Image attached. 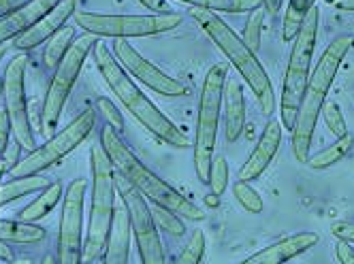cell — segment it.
Masks as SVG:
<instances>
[{"instance_id": "14", "label": "cell", "mask_w": 354, "mask_h": 264, "mask_svg": "<svg viewBox=\"0 0 354 264\" xmlns=\"http://www.w3.org/2000/svg\"><path fill=\"white\" fill-rule=\"evenodd\" d=\"M324 94L314 92L308 88L306 98H303L297 120L292 124L290 130V143H292V153L297 158V162L306 164L310 160V151H312V141H314V132H316V124L322 111L324 104Z\"/></svg>"}, {"instance_id": "35", "label": "cell", "mask_w": 354, "mask_h": 264, "mask_svg": "<svg viewBox=\"0 0 354 264\" xmlns=\"http://www.w3.org/2000/svg\"><path fill=\"white\" fill-rule=\"evenodd\" d=\"M9 143H11V124H9V117L3 109L0 111V162H3V155H5Z\"/></svg>"}, {"instance_id": "23", "label": "cell", "mask_w": 354, "mask_h": 264, "mask_svg": "<svg viewBox=\"0 0 354 264\" xmlns=\"http://www.w3.org/2000/svg\"><path fill=\"white\" fill-rule=\"evenodd\" d=\"M60 198H62V186H60V183H49V186L28 207H24L15 218L19 222L35 224V222L43 220L45 216L52 214V209L60 202Z\"/></svg>"}, {"instance_id": "7", "label": "cell", "mask_w": 354, "mask_h": 264, "mask_svg": "<svg viewBox=\"0 0 354 264\" xmlns=\"http://www.w3.org/2000/svg\"><path fill=\"white\" fill-rule=\"evenodd\" d=\"M75 23L92 37L131 39V37H154L175 30L182 23V15L173 11L162 13H90L77 11L73 15Z\"/></svg>"}, {"instance_id": "37", "label": "cell", "mask_w": 354, "mask_h": 264, "mask_svg": "<svg viewBox=\"0 0 354 264\" xmlns=\"http://www.w3.org/2000/svg\"><path fill=\"white\" fill-rule=\"evenodd\" d=\"M335 258L339 264H354V247H350V243L337 241L335 245Z\"/></svg>"}, {"instance_id": "19", "label": "cell", "mask_w": 354, "mask_h": 264, "mask_svg": "<svg viewBox=\"0 0 354 264\" xmlns=\"http://www.w3.org/2000/svg\"><path fill=\"white\" fill-rule=\"evenodd\" d=\"M60 0H30L24 7H19L17 11H13L11 15L0 19V45H5L11 39H17L19 35H24L26 30H30L32 26L52 11Z\"/></svg>"}, {"instance_id": "29", "label": "cell", "mask_w": 354, "mask_h": 264, "mask_svg": "<svg viewBox=\"0 0 354 264\" xmlns=\"http://www.w3.org/2000/svg\"><path fill=\"white\" fill-rule=\"evenodd\" d=\"M151 216H154L156 228H160L162 232H167L171 236H182L186 232V226L180 220V216L173 214V211H169V209H165V207L154 205V207H151Z\"/></svg>"}, {"instance_id": "12", "label": "cell", "mask_w": 354, "mask_h": 264, "mask_svg": "<svg viewBox=\"0 0 354 264\" xmlns=\"http://www.w3.org/2000/svg\"><path fill=\"white\" fill-rule=\"evenodd\" d=\"M88 192L86 179L68 183L62 200V218L58 228V264H84V202Z\"/></svg>"}, {"instance_id": "50", "label": "cell", "mask_w": 354, "mask_h": 264, "mask_svg": "<svg viewBox=\"0 0 354 264\" xmlns=\"http://www.w3.org/2000/svg\"><path fill=\"white\" fill-rule=\"evenodd\" d=\"M314 3H316V0H312V5H314Z\"/></svg>"}, {"instance_id": "8", "label": "cell", "mask_w": 354, "mask_h": 264, "mask_svg": "<svg viewBox=\"0 0 354 264\" xmlns=\"http://www.w3.org/2000/svg\"><path fill=\"white\" fill-rule=\"evenodd\" d=\"M98 37H92L88 32H84L82 37H77L73 41V45L68 47L66 56L62 58V62L56 66L52 82H49L45 100H43V111H41V135L52 137L58 130L64 104L71 96V90L77 82V77L82 73V66L86 62V58L90 56V51L96 47Z\"/></svg>"}, {"instance_id": "5", "label": "cell", "mask_w": 354, "mask_h": 264, "mask_svg": "<svg viewBox=\"0 0 354 264\" xmlns=\"http://www.w3.org/2000/svg\"><path fill=\"white\" fill-rule=\"evenodd\" d=\"M318 13L320 11L316 5L310 7L297 37L292 39V51L288 58L284 86H282V98H280V120H282V128L286 130H292L299 107L308 92L314 47L318 41Z\"/></svg>"}, {"instance_id": "13", "label": "cell", "mask_w": 354, "mask_h": 264, "mask_svg": "<svg viewBox=\"0 0 354 264\" xmlns=\"http://www.w3.org/2000/svg\"><path fill=\"white\" fill-rule=\"evenodd\" d=\"M113 56L126 73L133 75L137 82H143V86H147L149 90H154L167 98H180V96L188 94V88L182 82L169 77L158 66H154L149 60H145L133 45H129L126 39H115Z\"/></svg>"}, {"instance_id": "39", "label": "cell", "mask_w": 354, "mask_h": 264, "mask_svg": "<svg viewBox=\"0 0 354 264\" xmlns=\"http://www.w3.org/2000/svg\"><path fill=\"white\" fill-rule=\"evenodd\" d=\"M310 7H314V5H312V0H290V3H288V9H292L295 13H299V15H303V17L308 15Z\"/></svg>"}, {"instance_id": "32", "label": "cell", "mask_w": 354, "mask_h": 264, "mask_svg": "<svg viewBox=\"0 0 354 264\" xmlns=\"http://www.w3.org/2000/svg\"><path fill=\"white\" fill-rule=\"evenodd\" d=\"M320 115L324 117L326 128L333 132L335 139H342V137L348 135V124H346V120H344V115H342V111H339V107L335 102H324Z\"/></svg>"}, {"instance_id": "15", "label": "cell", "mask_w": 354, "mask_h": 264, "mask_svg": "<svg viewBox=\"0 0 354 264\" xmlns=\"http://www.w3.org/2000/svg\"><path fill=\"white\" fill-rule=\"evenodd\" d=\"M75 13H77V0H60V3L47 15H43L30 30L13 39L15 47L19 51H30V49L39 47L41 43H47L60 28H64L66 19L73 17Z\"/></svg>"}, {"instance_id": "17", "label": "cell", "mask_w": 354, "mask_h": 264, "mask_svg": "<svg viewBox=\"0 0 354 264\" xmlns=\"http://www.w3.org/2000/svg\"><path fill=\"white\" fill-rule=\"evenodd\" d=\"M352 47H354V37L352 35H342V37H337V39H333L331 43H328V47L320 56L314 73L310 75L308 88L326 96L328 90H331V86H333V82H335V77H337L339 64L344 62V58L348 56V51Z\"/></svg>"}, {"instance_id": "44", "label": "cell", "mask_w": 354, "mask_h": 264, "mask_svg": "<svg viewBox=\"0 0 354 264\" xmlns=\"http://www.w3.org/2000/svg\"><path fill=\"white\" fill-rule=\"evenodd\" d=\"M41 264H58V258H56V256H52V254H47V256L41 260Z\"/></svg>"}, {"instance_id": "25", "label": "cell", "mask_w": 354, "mask_h": 264, "mask_svg": "<svg viewBox=\"0 0 354 264\" xmlns=\"http://www.w3.org/2000/svg\"><path fill=\"white\" fill-rule=\"evenodd\" d=\"M352 145H354V139H352V135L348 132L346 137L337 139L333 145L324 147V149H322V151H318L316 155H310V160H308L306 164H308L310 169H314V171L331 169V167H335L337 162H342L344 158L350 153Z\"/></svg>"}, {"instance_id": "41", "label": "cell", "mask_w": 354, "mask_h": 264, "mask_svg": "<svg viewBox=\"0 0 354 264\" xmlns=\"http://www.w3.org/2000/svg\"><path fill=\"white\" fill-rule=\"evenodd\" d=\"M282 5H284V0H263V7L267 13H280Z\"/></svg>"}, {"instance_id": "10", "label": "cell", "mask_w": 354, "mask_h": 264, "mask_svg": "<svg viewBox=\"0 0 354 264\" xmlns=\"http://www.w3.org/2000/svg\"><path fill=\"white\" fill-rule=\"evenodd\" d=\"M115 190L126 211H129L131 232L139 249L141 264H167L165 245L160 241V234L154 216H151V207L147 205V198L120 173H115Z\"/></svg>"}, {"instance_id": "42", "label": "cell", "mask_w": 354, "mask_h": 264, "mask_svg": "<svg viewBox=\"0 0 354 264\" xmlns=\"http://www.w3.org/2000/svg\"><path fill=\"white\" fill-rule=\"evenodd\" d=\"M335 7L339 11H354V0H337Z\"/></svg>"}, {"instance_id": "6", "label": "cell", "mask_w": 354, "mask_h": 264, "mask_svg": "<svg viewBox=\"0 0 354 264\" xmlns=\"http://www.w3.org/2000/svg\"><path fill=\"white\" fill-rule=\"evenodd\" d=\"M226 84V66L214 64L207 75L203 88H201V102L196 115V132H194V171L201 183L209 186V173L216 151L218 124L222 113V94Z\"/></svg>"}, {"instance_id": "2", "label": "cell", "mask_w": 354, "mask_h": 264, "mask_svg": "<svg viewBox=\"0 0 354 264\" xmlns=\"http://www.w3.org/2000/svg\"><path fill=\"white\" fill-rule=\"evenodd\" d=\"M98 143L103 145V149L107 151L115 173H120L126 181L133 183V186L151 205L165 207V209L173 211V214H177L180 218H188V220H194V222H203L205 220V211L201 207H196L194 202H190L184 194H180L173 186H169V183L165 179H160L154 171H149L133 153V149L122 141L120 132L113 130L109 124L100 130Z\"/></svg>"}, {"instance_id": "18", "label": "cell", "mask_w": 354, "mask_h": 264, "mask_svg": "<svg viewBox=\"0 0 354 264\" xmlns=\"http://www.w3.org/2000/svg\"><path fill=\"white\" fill-rule=\"evenodd\" d=\"M320 236L316 232H299V234H290L286 239L275 241L267 247H263L261 252L252 254L250 258H245L239 264H286L292 258L310 252L314 245H318Z\"/></svg>"}, {"instance_id": "28", "label": "cell", "mask_w": 354, "mask_h": 264, "mask_svg": "<svg viewBox=\"0 0 354 264\" xmlns=\"http://www.w3.org/2000/svg\"><path fill=\"white\" fill-rule=\"evenodd\" d=\"M263 23H265V7L250 11V15H248V19H245V28H243L241 41H243L252 51H254V54H257V49L261 47Z\"/></svg>"}, {"instance_id": "26", "label": "cell", "mask_w": 354, "mask_h": 264, "mask_svg": "<svg viewBox=\"0 0 354 264\" xmlns=\"http://www.w3.org/2000/svg\"><path fill=\"white\" fill-rule=\"evenodd\" d=\"M75 39H77V37H75V28H71V26H64V28H60L52 39H49L47 47L43 51L45 68L56 70V66L62 62V58L66 56V51H68V47L73 45Z\"/></svg>"}, {"instance_id": "49", "label": "cell", "mask_w": 354, "mask_h": 264, "mask_svg": "<svg viewBox=\"0 0 354 264\" xmlns=\"http://www.w3.org/2000/svg\"><path fill=\"white\" fill-rule=\"evenodd\" d=\"M3 175H5V173H3V171H0V183H3Z\"/></svg>"}, {"instance_id": "48", "label": "cell", "mask_w": 354, "mask_h": 264, "mask_svg": "<svg viewBox=\"0 0 354 264\" xmlns=\"http://www.w3.org/2000/svg\"><path fill=\"white\" fill-rule=\"evenodd\" d=\"M324 3H326V5H335V3H337V0H324Z\"/></svg>"}, {"instance_id": "1", "label": "cell", "mask_w": 354, "mask_h": 264, "mask_svg": "<svg viewBox=\"0 0 354 264\" xmlns=\"http://www.w3.org/2000/svg\"><path fill=\"white\" fill-rule=\"evenodd\" d=\"M94 60H96L100 75L105 79V84L109 86V90L115 94V98H120L124 109L129 111L147 132H151L158 141H162L171 147H177V149H186L192 145V141L184 135V132L143 94V90L133 82V77L115 60L113 51H109V47L103 45L100 41L94 47Z\"/></svg>"}, {"instance_id": "31", "label": "cell", "mask_w": 354, "mask_h": 264, "mask_svg": "<svg viewBox=\"0 0 354 264\" xmlns=\"http://www.w3.org/2000/svg\"><path fill=\"white\" fill-rule=\"evenodd\" d=\"M203 254H205V234L196 230L192 236L188 245L182 249V254L175 258L173 264H201V260H203Z\"/></svg>"}, {"instance_id": "11", "label": "cell", "mask_w": 354, "mask_h": 264, "mask_svg": "<svg viewBox=\"0 0 354 264\" xmlns=\"http://www.w3.org/2000/svg\"><path fill=\"white\" fill-rule=\"evenodd\" d=\"M26 68H28V58L24 54L13 56L11 62L7 64V70L3 75V104L11 124L13 141L30 153L32 149H37V141H35L28 100H26Z\"/></svg>"}, {"instance_id": "27", "label": "cell", "mask_w": 354, "mask_h": 264, "mask_svg": "<svg viewBox=\"0 0 354 264\" xmlns=\"http://www.w3.org/2000/svg\"><path fill=\"white\" fill-rule=\"evenodd\" d=\"M180 3L214 13H250L263 7V0H180Z\"/></svg>"}, {"instance_id": "40", "label": "cell", "mask_w": 354, "mask_h": 264, "mask_svg": "<svg viewBox=\"0 0 354 264\" xmlns=\"http://www.w3.org/2000/svg\"><path fill=\"white\" fill-rule=\"evenodd\" d=\"M139 3H141L143 7H147L149 11H154V13L167 11V5H165V0H139Z\"/></svg>"}, {"instance_id": "4", "label": "cell", "mask_w": 354, "mask_h": 264, "mask_svg": "<svg viewBox=\"0 0 354 264\" xmlns=\"http://www.w3.org/2000/svg\"><path fill=\"white\" fill-rule=\"evenodd\" d=\"M90 171H92V205L88 218V232L84 243V262L103 258L109 241L115 211V169L103 145L96 143L90 149Z\"/></svg>"}, {"instance_id": "16", "label": "cell", "mask_w": 354, "mask_h": 264, "mask_svg": "<svg viewBox=\"0 0 354 264\" xmlns=\"http://www.w3.org/2000/svg\"><path fill=\"white\" fill-rule=\"evenodd\" d=\"M280 145H282V126L277 120H269L257 147L252 149L245 164L239 169V181L250 183V181L259 179L269 169V164L275 158L277 149H280Z\"/></svg>"}, {"instance_id": "36", "label": "cell", "mask_w": 354, "mask_h": 264, "mask_svg": "<svg viewBox=\"0 0 354 264\" xmlns=\"http://www.w3.org/2000/svg\"><path fill=\"white\" fill-rule=\"evenodd\" d=\"M331 234L337 241L344 243H354V224L352 222H337L331 226Z\"/></svg>"}, {"instance_id": "38", "label": "cell", "mask_w": 354, "mask_h": 264, "mask_svg": "<svg viewBox=\"0 0 354 264\" xmlns=\"http://www.w3.org/2000/svg\"><path fill=\"white\" fill-rule=\"evenodd\" d=\"M26 3H30V0H0V19L11 15L13 11H17L19 7H24Z\"/></svg>"}, {"instance_id": "33", "label": "cell", "mask_w": 354, "mask_h": 264, "mask_svg": "<svg viewBox=\"0 0 354 264\" xmlns=\"http://www.w3.org/2000/svg\"><path fill=\"white\" fill-rule=\"evenodd\" d=\"M209 186L212 194L222 196L229 188V162H226L224 155H218L212 162V173H209Z\"/></svg>"}, {"instance_id": "21", "label": "cell", "mask_w": 354, "mask_h": 264, "mask_svg": "<svg viewBox=\"0 0 354 264\" xmlns=\"http://www.w3.org/2000/svg\"><path fill=\"white\" fill-rule=\"evenodd\" d=\"M131 239H133V232H131L129 211H126L122 202L113 211V224H111L107 247L103 252V264H129Z\"/></svg>"}, {"instance_id": "20", "label": "cell", "mask_w": 354, "mask_h": 264, "mask_svg": "<svg viewBox=\"0 0 354 264\" xmlns=\"http://www.w3.org/2000/svg\"><path fill=\"white\" fill-rule=\"evenodd\" d=\"M222 109H224V137L229 143H235L245 128V94L243 86L237 79H226L224 94H222Z\"/></svg>"}, {"instance_id": "47", "label": "cell", "mask_w": 354, "mask_h": 264, "mask_svg": "<svg viewBox=\"0 0 354 264\" xmlns=\"http://www.w3.org/2000/svg\"><path fill=\"white\" fill-rule=\"evenodd\" d=\"M0 102H3V77H0Z\"/></svg>"}, {"instance_id": "9", "label": "cell", "mask_w": 354, "mask_h": 264, "mask_svg": "<svg viewBox=\"0 0 354 264\" xmlns=\"http://www.w3.org/2000/svg\"><path fill=\"white\" fill-rule=\"evenodd\" d=\"M96 126V111L86 109L71 124H66L62 130L54 132L41 147L32 149L30 153L24 155L7 175L9 177H28V175H41V171L52 169L62 158H66L71 151L77 149Z\"/></svg>"}, {"instance_id": "3", "label": "cell", "mask_w": 354, "mask_h": 264, "mask_svg": "<svg viewBox=\"0 0 354 264\" xmlns=\"http://www.w3.org/2000/svg\"><path fill=\"white\" fill-rule=\"evenodd\" d=\"M192 17L201 26V30H203L212 39V43L226 56V60L233 64V68L243 77V82L248 84L252 94H254L263 113L273 115L277 109L275 92H273V86H271V79H269L267 70L263 68V64L257 58L254 51L241 41V37L235 35V30L218 13L194 9Z\"/></svg>"}, {"instance_id": "43", "label": "cell", "mask_w": 354, "mask_h": 264, "mask_svg": "<svg viewBox=\"0 0 354 264\" xmlns=\"http://www.w3.org/2000/svg\"><path fill=\"white\" fill-rule=\"evenodd\" d=\"M218 198H220V196H216V194H209V196L205 198V202H207L209 207H214V209H216V207L220 205V202H218Z\"/></svg>"}, {"instance_id": "22", "label": "cell", "mask_w": 354, "mask_h": 264, "mask_svg": "<svg viewBox=\"0 0 354 264\" xmlns=\"http://www.w3.org/2000/svg\"><path fill=\"white\" fill-rule=\"evenodd\" d=\"M49 186V181L41 175H28V177H11L0 183V207H7L9 202H15L28 194L43 192Z\"/></svg>"}, {"instance_id": "46", "label": "cell", "mask_w": 354, "mask_h": 264, "mask_svg": "<svg viewBox=\"0 0 354 264\" xmlns=\"http://www.w3.org/2000/svg\"><path fill=\"white\" fill-rule=\"evenodd\" d=\"M5 51H7V47H5V45H0V60L5 58Z\"/></svg>"}, {"instance_id": "45", "label": "cell", "mask_w": 354, "mask_h": 264, "mask_svg": "<svg viewBox=\"0 0 354 264\" xmlns=\"http://www.w3.org/2000/svg\"><path fill=\"white\" fill-rule=\"evenodd\" d=\"M7 264H32L28 258H17V260H11V262H7Z\"/></svg>"}, {"instance_id": "30", "label": "cell", "mask_w": 354, "mask_h": 264, "mask_svg": "<svg viewBox=\"0 0 354 264\" xmlns=\"http://www.w3.org/2000/svg\"><path fill=\"white\" fill-rule=\"evenodd\" d=\"M235 200L248 211V214H263V198L261 194L245 181H239L233 186Z\"/></svg>"}, {"instance_id": "24", "label": "cell", "mask_w": 354, "mask_h": 264, "mask_svg": "<svg viewBox=\"0 0 354 264\" xmlns=\"http://www.w3.org/2000/svg\"><path fill=\"white\" fill-rule=\"evenodd\" d=\"M43 239H45V230L41 226H35L30 222H19V220H0V241L30 245V243H41Z\"/></svg>"}, {"instance_id": "34", "label": "cell", "mask_w": 354, "mask_h": 264, "mask_svg": "<svg viewBox=\"0 0 354 264\" xmlns=\"http://www.w3.org/2000/svg\"><path fill=\"white\" fill-rule=\"evenodd\" d=\"M96 109H98L100 115H103V117L107 120V124H109L113 130H118V132L124 130V117H122V113L115 109V104H113L109 98H98V100H96Z\"/></svg>"}]
</instances>
